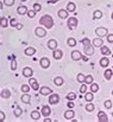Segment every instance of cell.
Here are the masks:
<instances>
[{"mask_svg":"<svg viewBox=\"0 0 113 122\" xmlns=\"http://www.w3.org/2000/svg\"><path fill=\"white\" fill-rule=\"evenodd\" d=\"M0 25H1L2 27H7V26H8L7 19H6V18H1V19H0Z\"/></svg>","mask_w":113,"mask_h":122,"instance_id":"obj_37","label":"cell"},{"mask_svg":"<svg viewBox=\"0 0 113 122\" xmlns=\"http://www.w3.org/2000/svg\"><path fill=\"white\" fill-rule=\"evenodd\" d=\"M112 95H113V91H112Z\"/></svg>","mask_w":113,"mask_h":122,"instance_id":"obj_59","label":"cell"},{"mask_svg":"<svg viewBox=\"0 0 113 122\" xmlns=\"http://www.w3.org/2000/svg\"><path fill=\"white\" fill-rule=\"evenodd\" d=\"M0 96H1L2 98H10V97H11V91H10L8 89H4V90H1Z\"/></svg>","mask_w":113,"mask_h":122,"instance_id":"obj_18","label":"cell"},{"mask_svg":"<svg viewBox=\"0 0 113 122\" xmlns=\"http://www.w3.org/2000/svg\"><path fill=\"white\" fill-rule=\"evenodd\" d=\"M81 59H83L85 62H88V56L87 55H82L81 56Z\"/></svg>","mask_w":113,"mask_h":122,"instance_id":"obj_50","label":"cell"},{"mask_svg":"<svg viewBox=\"0 0 113 122\" xmlns=\"http://www.w3.org/2000/svg\"><path fill=\"white\" fill-rule=\"evenodd\" d=\"M22 91H24V92L30 91V85H28V84H23V85H22Z\"/></svg>","mask_w":113,"mask_h":122,"instance_id":"obj_41","label":"cell"},{"mask_svg":"<svg viewBox=\"0 0 113 122\" xmlns=\"http://www.w3.org/2000/svg\"><path fill=\"white\" fill-rule=\"evenodd\" d=\"M54 83H55L56 85H62V84H63V78H62V77H56V78L54 80Z\"/></svg>","mask_w":113,"mask_h":122,"instance_id":"obj_34","label":"cell"},{"mask_svg":"<svg viewBox=\"0 0 113 122\" xmlns=\"http://www.w3.org/2000/svg\"><path fill=\"white\" fill-rule=\"evenodd\" d=\"M22 101H23L24 103H30V101H31L30 95H28V92H25V94L22 96Z\"/></svg>","mask_w":113,"mask_h":122,"instance_id":"obj_26","label":"cell"},{"mask_svg":"<svg viewBox=\"0 0 113 122\" xmlns=\"http://www.w3.org/2000/svg\"><path fill=\"white\" fill-rule=\"evenodd\" d=\"M30 85H31V88L34 89V90H39V85H38V82L35 80V78H32V77H30Z\"/></svg>","mask_w":113,"mask_h":122,"instance_id":"obj_12","label":"cell"},{"mask_svg":"<svg viewBox=\"0 0 113 122\" xmlns=\"http://www.w3.org/2000/svg\"><path fill=\"white\" fill-rule=\"evenodd\" d=\"M35 33H36V36H37V37L43 38V37L46 35V31H45V29H43V27H37V29L35 30Z\"/></svg>","mask_w":113,"mask_h":122,"instance_id":"obj_9","label":"cell"},{"mask_svg":"<svg viewBox=\"0 0 113 122\" xmlns=\"http://www.w3.org/2000/svg\"><path fill=\"white\" fill-rule=\"evenodd\" d=\"M67 44H68L69 46L74 47V46L76 45V39H75V38H68V41H67Z\"/></svg>","mask_w":113,"mask_h":122,"instance_id":"obj_32","label":"cell"},{"mask_svg":"<svg viewBox=\"0 0 113 122\" xmlns=\"http://www.w3.org/2000/svg\"><path fill=\"white\" fill-rule=\"evenodd\" d=\"M4 4L6 6H12L14 4V0H4Z\"/></svg>","mask_w":113,"mask_h":122,"instance_id":"obj_45","label":"cell"},{"mask_svg":"<svg viewBox=\"0 0 113 122\" xmlns=\"http://www.w3.org/2000/svg\"><path fill=\"white\" fill-rule=\"evenodd\" d=\"M75 98H76L75 92H69V94L67 95V100H68V101H74Z\"/></svg>","mask_w":113,"mask_h":122,"instance_id":"obj_33","label":"cell"},{"mask_svg":"<svg viewBox=\"0 0 113 122\" xmlns=\"http://www.w3.org/2000/svg\"><path fill=\"white\" fill-rule=\"evenodd\" d=\"M102 17V13H101V11H94V13H93V18L94 19H100Z\"/></svg>","mask_w":113,"mask_h":122,"instance_id":"obj_30","label":"cell"},{"mask_svg":"<svg viewBox=\"0 0 113 122\" xmlns=\"http://www.w3.org/2000/svg\"><path fill=\"white\" fill-rule=\"evenodd\" d=\"M35 14H36V12H35L34 10H30V11H28V12H26V15H28L29 18H34V17H35Z\"/></svg>","mask_w":113,"mask_h":122,"instance_id":"obj_40","label":"cell"},{"mask_svg":"<svg viewBox=\"0 0 113 122\" xmlns=\"http://www.w3.org/2000/svg\"><path fill=\"white\" fill-rule=\"evenodd\" d=\"M85 84H92L93 83V76L92 75H87L86 77H85V82H83Z\"/></svg>","mask_w":113,"mask_h":122,"instance_id":"obj_29","label":"cell"},{"mask_svg":"<svg viewBox=\"0 0 113 122\" xmlns=\"http://www.w3.org/2000/svg\"><path fill=\"white\" fill-rule=\"evenodd\" d=\"M31 117H32L34 120H39V119H40V113L37 112V110H34V112L31 113Z\"/></svg>","mask_w":113,"mask_h":122,"instance_id":"obj_28","label":"cell"},{"mask_svg":"<svg viewBox=\"0 0 113 122\" xmlns=\"http://www.w3.org/2000/svg\"><path fill=\"white\" fill-rule=\"evenodd\" d=\"M43 121L44 122H50L51 120H50V119H49V116H48V117H45V120H43Z\"/></svg>","mask_w":113,"mask_h":122,"instance_id":"obj_53","label":"cell"},{"mask_svg":"<svg viewBox=\"0 0 113 122\" xmlns=\"http://www.w3.org/2000/svg\"><path fill=\"white\" fill-rule=\"evenodd\" d=\"M76 10V6L74 2H68V5H67V11L68 12H74Z\"/></svg>","mask_w":113,"mask_h":122,"instance_id":"obj_25","label":"cell"},{"mask_svg":"<svg viewBox=\"0 0 113 122\" xmlns=\"http://www.w3.org/2000/svg\"><path fill=\"white\" fill-rule=\"evenodd\" d=\"M20 1H26V0H20Z\"/></svg>","mask_w":113,"mask_h":122,"instance_id":"obj_56","label":"cell"},{"mask_svg":"<svg viewBox=\"0 0 113 122\" xmlns=\"http://www.w3.org/2000/svg\"><path fill=\"white\" fill-rule=\"evenodd\" d=\"M112 75H113V71L111 69H106V71H105V74H104V76H105V78L107 80V81H110L111 78H112Z\"/></svg>","mask_w":113,"mask_h":122,"instance_id":"obj_23","label":"cell"},{"mask_svg":"<svg viewBox=\"0 0 113 122\" xmlns=\"http://www.w3.org/2000/svg\"><path fill=\"white\" fill-rule=\"evenodd\" d=\"M112 19H113V13H112Z\"/></svg>","mask_w":113,"mask_h":122,"instance_id":"obj_58","label":"cell"},{"mask_svg":"<svg viewBox=\"0 0 113 122\" xmlns=\"http://www.w3.org/2000/svg\"><path fill=\"white\" fill-rule=\"evenodd\" d=\"M57 1H58V0H50L49 2H50V4H55V2H57Z\"/></svg>","mask_w":113,"mask_h":122,"instance_id":"obj_54","label":"cell"},{"mask_svg":"<svg viewBox=\"0 0 113 122\" xmlns=\"http://www.w3.org/2000/svg\"><path fill=\"white\" fill-rule=\"evenodd\" d=\"M35 53H36V49L35 47H28L25 50V55L26 56H34Z\"/></svg>","mask_w":113,"mask_h":122,"instance_id":"obj_24","label":"cell"},{"mask_svg":"<svg viewBox=\"0 0 113 122\" xmlns=\"http://www.w3.org/2000/svg\"><path fill=\"white\" fill-rule=\"evenodd\" d=\"M74 115H75L74 110H67V112L64 113V119L70 120V119H73V117H74Z\"/></svg>","mask_w":113,"mask_h":122,"instance_id":"obj_22","label":"cell"},{"mask_svg":"<svg viewBox=\"0 0 113 122\" xmlns=\"http://www.w3.org/2000/svg\"><path fill=\"white\" fill-rule=\"evenodd\" d=\"M1 18H2V17H1V15H0V19H1Z\"/></svg>","mask_w":113,"mask_h":122,"instance_id":"obj_57","label":"cell"},{"mask_svg":"<svg viewBox=\"0 0 113 122\" xmlns=\"http://www.w3.org/2000/svg\"><path fill=\"white\" fill-rule=\"evenodd\" d=\"M100 51H101V55L102 56H110L111 55V50L107 47V46H100Z\"/></svg>","mask_w":113,"mask_h":122,"instance_id":"obj_16","label":"cell"},{"mask_svg":"<svg viewBox=\"0 0 113 122\" xmlns=\"http://www.w3.org/2000/svg\"><path fill=\"white\" fill-rule=\"evenodd\" d=\"M60 102V96L57 94H51L49 97V103L50 104H57Z\"/></svg>","mask_w":113,"mask_h":122,"instance_id":"obj_6","label":"cell"},{"mask_svg":"<svg viewBox=\"0 0 113 122\" xmlns=\"http://www.w3.org/2000/svg\"><path fill=\"white\" fill-rule=\"evenodd\" d=\"M98 90H99V85H98L96 83H92V84H90V91L94 94V92H96Z\"/></svg>","mask_w":113,"mask_h":122,"instance_id":"obj_31","label":"cell"},{"mask_svg":"<svg viewBox=\"0 0 113 122\" xmlns=\"http://www.w3.org/2000/svg\"><path fill=\"white\" fill-rule=\"evenodd\" d=\"M85 77H86V76H85L83 74H79V75H77V82L83 83V82H85Z\"/></svg>","mask_w":113,"mask_h":122,"instance_id":"obj_39","label":"cell"},{"mask_svg":"<svg viewBox=\"0 0 113 122\" xmlns=\"http://www.w3.org/2000/svg\"><path fill=\"white\" fill-rule=\"evenodd\" d=\"M50 114H51V109H50V107H49V106H44V107L42 108V113H40V115L48 117V116H50Z\"/></svg>","mask_w":113,"mask_h":122,"instance_id":"obj_8","label":"cell"},{"mask_svg":"<svg viewBox=\"0 0 113 122\" xmlns=\"http://www.w3.org/2000/svg\"><path fill=\"white\" fill-rule=\"evenodd\" d=\"M94 109H95V107H94V104H93V103H88V104L86 106V110H87V112H89V113H90V112H93Z\"/></svg>","mask_w":113,"mask_h":122,"instance_id":"obj_35","label":"cell"},{"mask_svg":"<svg viewBox=\"0 0 113 122\" xmlns=\"http://www.w3.org/2000/svg\"><path fill=\"white\" fill-rule=\"evenodd\" d=\"M102 44H104V41H102V39L101 38H95V39H93V41H92V45L94 46V47H100V46H102Z\"/></svg>","mask_w":113,"mask_h":122,"instance_id":"obj_11","label":"cell"},{"mask_svg":"<svg viewBox=\"0 0 113 122\" xmlns=\"http://www.w3.org/2000/svg\"><path fill=\"white\" fill-rule=\"evenodd\" d=\"M105 108H106V109H111V108H112V102H111L110 100H106V101H105Z\"/></svg>","mask_w":113,"mask_h":122,"instance_id":"obj_42","label":"cell"},{"mask_svg":"<svg viewBox=\"0 0 113 122\" xmlns=\"http://www.w3.org/2000/svg\"><path fill=\"white\" fill-rule=\"evenodd\" d=\"M23 75H24L25 77H28V78L32 77V75H34L32 69H31V68H24V70H23Z\"/></svg>","mask_w":113,"mask_h":122,"instance_id":"obj_14","label":"cell"},{"mask_svg":"<svg viewBox=\"0 0 113 122\" xmlns=\"http://www.w3.org/2000/svg\"><path fill=\"white\" fill-rule=\"evenodd\" d=\"M5 121V114L2 112H0V122H4Z\"/></svg>","mask_w":113,"mask_h":122,"instance_id":"obj_49","label":"cell"},{"mask_svg":"<svg viewBox=\"0 0 113 122\" xmlns=\"http://www.w3.org/2000/svg\"><path fill=\"white\" fill-rule=\"evenodd\" d=\"M58 17H60L61 19L68 18V11H67V10H60V11H58Z\"/></svg>","mask_w":113,"mask_h":122,"instance_id":"obj_21","label":"cell"},{"mask_svg":"<svg viewBox=\"0 0 113 122\" xmlns=\"http://www.w3.org/2000/svg\"><path fill=\"white\" fill-rule=\"evenodd\" d=\"M83 51L87 56H92L94 53V46L92 44H88V45H83Z\"/></svg>","mask_w":113,"mask_h":122,"instance_id":"obj_4","label":"cell"},{"mask_svg":"<svg viewBox=\"0 0 113 122\" xmlns=\"http://www.w3.org/2000/svg\"><path fill=\"white\" fill-rule=\"evenodd\" d=\"M95 33H96V36H98L99 38H102V37H106V36L108 35V31H107V29H105V27H98V29L95 30Z\"/></svg>","mask_w":113,"mask_h":122,"instance_id":"obj_3","label":"cell"},{"mask_svg":"<svg viewBox=\"0 0 113 122\" xmlns=\"http://www.w3.org/2000/svg\"><path fill=\"white\" fill-rule=\"evenodd\" d=\"M48 44V47L50 49V50H55V49H57V41H55V39H50V41L46 43Z\"/></svg>","mask_w":113,"mask_h":122,"instance_id":"obj_15","label":"cell"},{"mask_svg":"<svg viewBox=\"0 0 113 122\" xmlns=\"http://www.w3.org/2000/svg\"><path fill=\"white\" fill-rule=\"evenodd\" d=\"M81 43H82V45H88V44H90V41H89L88 38H83V39L81 41Z\"/></svg>","mask_w":113,"mask_h":122,"instance_id":"obj_46","label":"cell"},{"mask_svg":"<svg viewBox=\"0 0 113 122\" xmlns=\"http://www.w3.org/2000/svg\"><path fill=\"white\" fill-rule=\"evenodd\" d=\"M106 37H107V41L111 43V44H113V35H107Z\"/></svg>","mask_w":113,"mask_h":122,"instance_id":"obj_47","label":"cell"},{"mask_svg":"<svg viewBox=\"0 0 113 122\" xmlns=\"http://www.w3.org/2000/svg\"><path fill=\"white\" fill-rule=\"evenodd\" d=\"M81 56H82V53H81L79 50H74V51L72 52V59H73V61H80V59H81Z\"/></svg>","mask_w":113,"mask_h":122,"instance_id":"obj_10","label":"cell"},{"mask_svg":"<svg viewBox=\"0 0 113 122\" xmlns=\"http://www.w3.org/2000/svg\"><path fill=\"white\" fill-rule=\"evenodd\" d=\"M0 8H2V2L0 1Z\"/></svg>","mask_w":113,"mask_h":122,"instance_id":"obj_55","label":"cell"},{"mask_svg":"<svg viewBox=\"0 0 113 122\" xmlns=\"http://www.w3.org/2000/svg\"><path fill=\"white\" fill-rule=\"evenodd\" d=\"M16 27H17L18 30H22V29H23V25H22V24H17V26H16Z\"/></svg>","mask_w":113,"mask_h":122,"instance_id":"obj_52","label":"cell"},{"mask_svg":"<svg viewBox=\"0 0 113 122\" xmlns=\"http://www.w3.org/2000/svg\"><path fill=\"white\" fill-rule=\"evenodd\" d=\"M108 64H110V61H108V58L105 56V57H102L101 59H100V65L102 66V68H107L108 66Z\"/></svg>","mask_w":113,"mask_h":122,"instance_id":"obj_20","label":"cell"},{"mask_svg":"<svg viewBox=\"0 0 113 122\" xmlns=\"http://www.w3.org/2000/svg\"><path fill=\"white\" fill-rule=\"evenodd\" d=\"M17 12H18V14L23 15V14H26V12H28V8H26V6H24V5H20V6L17 8Z\"/></svg>","mask_w":113,"mask_h":122,"instance_id":"obj_19","label":"cell"},{"mask_svg":"<svg viewBox=\"0 0 113 122\" xmlns=\"http://www.w3.org/2000/svg\"><path fill=\"white\" fill-rule=\"evenodd\" d=\"M40 10H42V6H40L39 4H35V5H34V11H35V12H39Z\"/></svg>","mask_w":113,"mask_h":122,"instance_id":"obj_44","label":"cell"},{"mask_svg":"<svg viewBox=\"0 0 113 122\" xmlns=\"http://www.w3.org/2000/svg\"><path fill=\"white\" fill-rule=\"evenodd\" d=\"M39 64H40V66H42L43 69L50 68V61H49V58H46V57H43V58L39 61Z\"/></svg>","mask_w":113,"mask_h":122,"instance_id":"obj_5","label":"cell"},{"mask_svg":"<svg viewBox=\"0 0 113 122\" xmlns=\"http://www.w3.org/2000/svg\"><path fill=\"white\" fill-rule=\"evenodd\" d=\"M11 69H12L13 71L17 69V62H16L14 57H12V62H11Z\"/></svg>","mask_w":113,"mask_h":122,"instance_id":"obj_38","label":"cell"},{"mask_svg":"<svg viewBox=\"0 0 113 122\" xmlns=\"http://www.w3.org/2000/svg\"><path fill=\"white\" fill-rule=\"evenodd\" d=\"M68 107H69V108H73V107H74V102H73V101H69V102H68Z\"/></svg>","mask_w":113,"mask_h":122,"instance_id":"obj_51","label":"cell"},{"mask_svg":"<svg viewBox=\"0 0 113 122\" xmlns=\"http://www.w3.org/2000/svg\"><path fill=\"white\" fill-rule=\"evenodd\" d=\"M39 24L43 25L45 29H51V27L54 26V20H52V18H51L50 15L45 14V15H43V17L39 19Z\"/></svg>","mask_w":113,"mask_h":122,"instance_id":"obj_1","label":"cell"},{"mask_svg":"<svg viewBox=\"0 0 113 122\" xmlns=\"http://www.w3.org/2000/svg\"><path fill=\"white\" fill-rule=\"evenodd\" d=\"M77 24H79V20H77V18H75V17H70L68 19V23H67V25H68V27L70 30H74L76 26H77Z\"/></svg>","mask_w":113,"mask_h":122,"instance_id":"obj_2","label":"cell"},{"mask_svg":"<svg viewBox=\"0 0 113 122\" xmlns=\"http://www.w3.org/2000/svg\"><path fill=\"white\" fill-rule=\"evenodd\" d=\"M51 91H52V90H51L50 88H48V86H42V88L39 89V92H40L42 95H44V96L51 94Z\"/></svg>","mask_w":113,"mask_h":122,"instance_id":"obj_17","label":"cell"},{"mask_svg":"<svg viewBox=\"0 0 113 122\" xmlns=\"http://www.w3.org/2000/svg\"><path fill=\"white\" fill-rule=\"evenodd\" d=\"M10 23H11V26H13V27H16V26H17V24H18L16 19H11V21H10Z\"/></svg>","mask_w":113,"mask_h":122,"instance_id":"obj_48","label":"cell"},{"mask_svg":"<svg viewBox=\"0 0 113 122\" xmlns=\"http://www.w3.org/2000/svg\"><path fill=\"white\" fill-rule=\"evenodd\" d=\"M98 121L99 122H107L108 121V117L106 115L105 112H99L98 113Z\"/></svg>","mask_w":113,"mask_h":122,"instance_id":"obj_7","label":"cell"},{"mask_svg":"<svg viewBox=\"0 0 113 122\" xmlns=\"http://www.w3.org/2000/svg\"><path fill=\"white\" fill-rule=\"evenodd\" d=\"M85 100L88 101V102H92L93 101V92H85Z\"/></svg>","mask_w":113,"mask_h":122,"instance_id":"obj_27","label":"cell"},{"mask_svg":"<svg viewBox=\"0 0 113 122\" xmlns=\"http://www.w3.org/2000/svg\"><path fill=\"white\" fill-rule=\"evenodd\" d=\"M52 56H54V58H55V59H61V58H62V56H63V52H62V50L55 49V50H54Z\"/></svg>","mask_w":113,"mask_h":122,"instance_id":"obj_13","label":"cell"},{"mask_svg":"<svg viewBox=\"0 0 113 122\" xmlns=\"http://www.w3.org/2000/svg\"><path fill=\"white\" fill-rule=\"evenodd\" d=\"M80 92H81V94L87 92V85H86V84H82V85H81V88H80Z\"/></svg>","mask_w":113,"mask_h":122,"instance_id":"obj_43","label":"cell"},{"mask_svg":"<svg viewBox=\"0 0 113 122\" xmlns=\"http://www.w3.org/2000/svg\"><path fill=\"white\" fill-rule=\"evenodd\" d=\"M22 114H23V109H20V108H16L14 109V116L16 117H19Z\"/></svg>","mask_w":113,"mask_h":122,"instance_id":"obj_36","label":"cell"}]
</instances>
